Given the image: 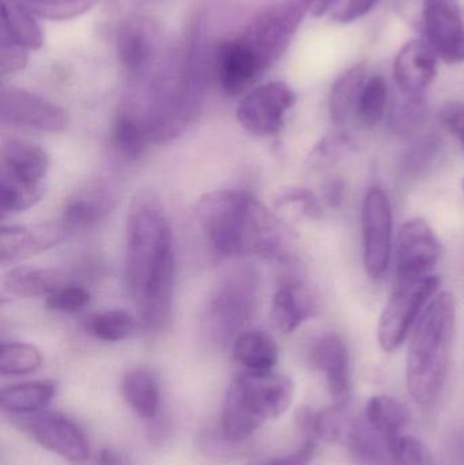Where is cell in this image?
<instances>
[{
  "label": "cell",
  "instance_id": "cell-49",
  "mask_svg": "<svg viewBox=\"0 0 464 465\" xmlns=\"http://www.w3.org/2000/svg\"><path fill=\"white\" fill-rule=\"evenodd\" d=\"M341 2H342V0H315L312 14L315 16L326 15V14L331 13L332 8Z\"/></svg>",
  "mask_w": 464,
  "mask_h": 465
},
{
  "label": "cell",
  "instance_id": "cell-9",
  "mask_svg": "<svg viewBox=\"0 0 464 465\" xmlns=\"http://www.w3.org/2000/svg\"><path fill=\"white\" fill-rule=\"evenodd\" d=\"M15 422L44 450L71 463H84L92 455L84 431L60 412L43 410L35 414L16 415Z\"/></svg>",
  "mask_w": 464,
  "mask_h": 465
},
{
  "label": "cell",
  "instance_id": "cell-48",
  "mask_svg": "<svg viewBox=\"0 0 464 465\" xmlns=\"http://www.w3.org/2000/svg\"><path fill=\"white\" fill-rule=\"evenodd\" d=\"M97 465H136L124 453L116 450H104L98 456Z\"/></svg>",
  "mask_w": 464,
  "mask_h": 465
},
{
  "label": "cell",
  "instance_id": "cell-3",
  "mask_svg": "<svg viewBox=\"0 0 464 465\" xmlns=\"http://www.w3.org/2000/svg\"><path fill=\"white\" fill-rule=\"evenodd\" d=\"M196 223L207 245L218 256H259L291 262L288 229L247 191L207 193L196 204Z\"/></svg>",
  "mask_w": 464,
  "mask_h": 465
},
{
  "label": "cell",
  "instance_id": "cell-28",
  "mask_svg": "<svg viewBox=\"0 0 464 465\" xmlns=\"http://www.w3.org/2000/svg\"><path fill=\"white\" fill-rule=\"evenodd\" d=\"M123 395L128 406L143 420H154L160 412L161 392L157 379L144 368L133 369L125 374Z\"/></svg>",
  "mask_w": 464,
  "mask_h": 465
},
{
  "label": "cell",
  "instance_id": "cell-42",
  "mask_svg": "<svg viewBox=\"0 0 464 465\" xmlns=\"http://www.w3.org/2000/svg\"><path fill=\"white\" fill-rule=\"evenodd\" d=\"M354 149L353 141L345 134H335V135L324 138L310 155L312 165L321 166L326 163H335L341 160L343 155Z\"/></svg>",
  "mask_w": 464,
  "mask_h": 465
},
{
  "label": "cell",
  "instance_id": "cell-6",
  "mask_svg": "<svg viewBox=\"0 0 464 465\" xmlns=\"http://www.w3.org/2000/svg\"><path fill=\"white\" fill-rule=\"evenodd\" d=\"M261 278L250 264L226 271L207 297L201 328L207 341L226 344L236 341L255 314Z\"/></svg>",
  "mask_w": 464,
  "mask_h": 465
},
{
  "label": "cell",
  "instance_id": "cell-25",
  "mask_svg": "<svg viewBox=\"0 0 464 465\" xmlns=\"http://www.w3.org/2000/svg\"><path fill=\"white\" fill-rule=\"evenodd\" d=\"M2 33L26 49H40L44 44L43 29L35 14L24 0H0Z\"/></svg>",
  "mask_w": 464,
  "mask_h": 465
},
{
  "label": "cell",
  "instance_id": "cell-38",
  "mask_svg": "<svg viewBox=\"0 0 464 465\" xmlns=\"http://www.w3.org/2000/svg\"><path fill=\"white\" fill-rule=\"evenodd\" d=\"M27 7L44 19L68 21L92 10L101 0H24Z\"/></svg>",
  "mask_w": 464,
  "mask_h": 465
},
{
  "label": "cell",
  "instance_id": "cell-10",
  "mask_svg": "<svg viewBox=\"0 0 464 465\" xmlns=\"http://www.w3.org/2000/svg\"><path fill=\"white\" fill-rule=\"evenodd\" d=\"M297 95L285 82H269L251 90L237 106L240 124L258 136H272L285 125L286 114L296 104Z\"/></svg>",
  "mask_w": 464,
  "mask_h": 465
},
{
  "label": "cell",
  "instance_id": "cell-45",
  "mask_svg": "<svg viewBox=\"0 0 464 465\" xmlns=\"http://www.w3.org/2000/svg\"><path fill=\"white\" fill-rule=\"evenodd\" d=\"M441 124L464 147V101H449L440 109Z\"/></svg>",
  "mask_w": 464,
  "mask_h": 465
},
{
  "label": "cell",
  "instance_id": "cell-4",
  "mask_svg": "<svg viewBox=\"0 0 464 465\" xmlns=\"http://www.w3.org/2000/svg\"><path fill=\"white\" fill-rule=\"evenodd\" d=\"M457 330V302L449 292H439L428 303L409 341L406 384L413 401L432 407L449 377Z\"/></svg>",
  "mask_w": 464,
  "mask_h": 465
},
{
  "label": "cell",
  "instance_id": "cell-16",
  "mask_svg": "<svg viewBox=\"0 0 464 465\" xmlns=\"http://www.w3.org/2000/svg\"><path fill=\"white\" fill-rule=\"evenodd\" d=\"M311 363L326 377L327 388L335 406H349L353 391L350 352L341 336L326 333L313 341Z\"/></svg>",
  "mask_w": 464,
  "mask_h": 465
},
{
  "label": "cell",
  "instance_id": "cell-50",
  "mask_svg": "<svg viewBox=\"0 0 464 465\" xmlns=\"http://www.w3.org/2000/svg\"><path fill=\"white\" fill-rule=\"evenodd\" d=\"M462 190H463V193H464V179H463V182H462Z\"/></svg>",
  "mask_w": 464,
  "mask_h": 465
},
{
  "label": "cell",
  "instance_id": "cell-20",
  "mask_svg": "<svg viewBox=\"0 0 464 465\" xmlns=\"http://www.w3.org/2000/svg\"><path fill=\"white\" fill-rule=\"evenodd\" d=\"M67 232L62 223L35 226H3L0 231V257L2 262H16L48 251L57 245Z\"/></svg>",
  "mask_w": 464,
  "mask_h": 465
},
{
  "label": "cell",
  "instance_id": "cell-31",
  "mask_svg": "<svg viewBox=\"0 0 464 465\" xmlns=\"http://www.w3.org/2000/svg\"><path fill=\"white\" fill-rule=\"evenodd\" d=\"M153 143L149 133L141 119L123 109L112 131V146L123 160L141 158L147 146Z\"/></svg>",
  "mask_w": 464,
  "mask_h": 465
},
{
  "label": "cell",
  "instance_id": "cell-32",
  "mask_svg": "<svg viewBox=\"0 0 464 465\" xmlns=\"http://www.w3.org/2000/svg\"><path fill=\"white\" fill-rule=\"evenodd\" d=\"M389 104V84L381 75H370L357 101L354 119L364 130H372L383 120Z\"/></svg>",
  "mask_w": 464,
  "mask_h": 465
},
{
  "label": "cell",
  "instance_id": "cell-46",
  "mask_svg": "<svg viewBox=\"0 0 464 465\" xmlns=\"http://www.w3.org/2000/svg\"><path fill=\"white\" fill-rule=\"evenodd\" d=\"M316 442L313 439H307V441L289 455L280 458L267 459V460L255 461L250 465H308L315 456Z\"/></svg>",
  "mask_w": 464,
  "mask_h": 465
},
{
  "label": "cell",
  "instance_id": "cell-30",
  "mask_svg": "<svg viewBox=\"0 0 464 465\" xmlns=\"http://www.w3.org/2000/svg\"><path fill=\"white\" fill-rule=\"evenodd\" d=\"M67 283L62 273L48 268L22 267L8 271L3 279V286L10 294L22 298H35L49 295Z\"/></svg>",
  "mask_w": 464,
  "mask_h": 465
},
{
  "label": "cell",
  "instance_id": "cell-7",
  "mask_svg": "<svg viewBox=\"0 0 464 465\" xmlns=\"http://www.w3.org/2000/svg\"><path fill=\"white\" fill-rule=\"evenodd\" d=\"M313 5L315 0H283L259 14L240 35L264 71L283 56Z\"/></svg>",
  "mask_w": 464,
  "mask_h": 465
},
{
  "label": "cell",
  "instance_id": "cell-18",
  "mask_svg": "<svg viewBox=\"0 0 464 465\" xmlns=\"http://www.w3.org/2000/svg\"><path fill=\"white\" fill-rule=\"evenodd\" d=\"M439 60L427 41H408L394 62V78L402 94L425 98L438 76Z\"/></svg>",
  "mask_w": 464,
  "mask_h": 465
},
{
  "label": "cell",
  "instance_id": "cell-12",
  "mask_svg": "<svg viewBox=\"0 0 464 465\" xmlns=\"http://www.w3.org/2000/svg\"><path fill=\"white\" fill-rule=\"evenodd\" d=\"M441 245L427 221L413 218L400 226L395 242L394 281H419L433 275Z\"/></svg>",
  "mask_w": 464,
  "mask_h": 465
},
{
  "label": "cell",
  "instance_id": "cell-29",
  "mask_svg": "<svg viewBox=\"0 0 464 465\" xmlns=\"http://www.w3.org/2000/svg\"><path fill=\"white\" fill-rule=\"evenodd\" d=\"M56 387L52 381H29L3 388L0 407L7 414L27 415L43 411L54 399Z\"/></svg>",
  "mask_w": 464,
  "mask_h": 465
},
{
  "label": "cell",
  "instance_id": "cell-41",
  "mask_svg": "<svg viewBox=\"0 0 464 465\" xmlns=\"http://www.w3.org/2000/svg\"><path fill=\"white\" fill-rule=\"evenodd\" d=\"M394 458L400 465H438L435 456L421 440L405 434L395 445Z\"/></svg>",
  "mask_w": 464,
  "mask_h": 465
},
{
  "label": "cell",
  "instance_id": "cell-36",
  "mask_svg": "<svg viewBox=\"0 0 464 465\" xmlns=\"http://www.w3.org/2000/svg\"><path fill=\"white\" fill-rule=\"evenodd\" d=\"M428 122V109L425 98L406 97L400 101L391 114V128L397 135L417 136L421 135Z\"/></svg>",
  "mask_w": 464,
  "mask_h": 465
},
{
  "label": "cell",
  "instance_id": "cell-27",
  "mask_svg": "<svg viewBox=\"0 0 464 465\" xmlns=\"http://www.w3.org/2000/svg\"><path fill=\"white\" fill-rule=\"evenodd\" d=\"M364 418L387 440L394 453L395 445L410 420L408 409L390 396H373L365 407Z\"/></svg>",
  "mask_w": 464,
  "mask_h": 465
},
{
  "label": "cell",
  "instance_id": "cell-43",
  "mask_svg": "<svg viewBox=\"0 0 464 465\" xmlns=\"http://www.w3.org/2000/svg\"><path fill=\"white\" fill-rule=\"evenodd\" d=\"M29 49L14 43L7 35H0V75L7 76L19 73L27 64Z\"/></svg>",
  "mask_w": 464,
  "mask_h": 465
},
{
  "label": "cell",
  "instance_id": "cell-40",
  "mask_svg": "<svg viewBox=\"0 0 464 465\" xmlns=\"http://www.w3.org/2000/svg\"><path fill=\"white\" fill-rule=\"evenodd\" d=\"M277 204L280 207H291L310 220H319L321 217V202H319L318 196L308 188H288L281 193Z\"/></svg>",
  "mask_w": 464,
  "mask_h": 465
},
{
  "label": "cell",
  "instance_id": "cell-5",
  "mask_svg": "<svg viewBox=\"0 0 464 465\" xmlns=\"http://www.w3.org/2000/svg\"><path fill=\"white\" fill-rule=\"evenodd\" d=\"M294 384L283 374H239L229 385L222 407V433L231 442L250 439L267 420L285 414L293 401Z\"/></svg>",
  "mask_w": 464,
  "mask_h": 465
},
{
  "label": "cell",
  "instance_id": "cell-37",
  "mask_svg": "<svg viewBox=\"0 0 464 465\" xmlns=\"http://www.w3.org/2000/svg\"><path fill=\"white\" fill-rule=\"evenodd\" d=\"M133 314L125 311H108L95 314L89 322L90 333L104 341H120L127 339L135 330Z\"/></svg>",
  "mask_w": 464,
  "mask_h": 465
},
{
  "label": "cell",
  "instance_id": "cell-1",
  "mask_svg": "<svg viewBox=\"0 0 464 465\" xmlns=\"http://www.w3.org/2000/svg\"><path fill=\"white\" fill-rule=\"evenodd\" d=\"M210 59L203 18L195 15L179 45L142 81L125 111L142 120L154 143L182 135L201 114L209 86Z\"/></svg>",
  "mask_w": 464,
  "mask_h": 465
},
{
  "label": "cell",
  "instance_id": "cell-22",
  "mask_svg": "<svg viewBox=\"0 0 464 465\" xmlns=\"http://www.w3.org/2000/svg\"><path fill=\"white\" fill-rule=\"evenodd\" d=\"M49 163V155L43 147L11 139L3 144L0 174L26 184H43Z\"/></svg>",
  "mask_w": 464,
  "mask_h": 465
},
{
  "label": "cell",
  "instance_id": "cell-44",
  "mask_svg": "<svg viewBox=\"0 0 464 465\" xmlns=\"http://www.w3.org/2000/svg\"><path fill=\"white\" fill-rule=\"evenodd\" d=\"M379 0H342L332 8L330 16L340 24H351L370 13Z\"/></svg>",
  "mask_w": 464,
  "mask_h": 465
},
{
  "label": "cell",
  "instance_id": "cell-23",
  "mask_svg": "<svg viewBox=\"0 0 464 465\" xmlns=\"http://www.w3.org/2000/svg\"><path fill=\"white\" fill-rule=\"evenodd\" d=\"M360 465H392L394 453L387 440L364 417H351L342 442Z\"/></svg>",
  "mask_w": 464,
  "mask_h": 465
},
{
  "label": "cell",
  "instance_id": "cell-15",
  "mask_svg": "<svg viewBox=\"0 0 464 465\" xmlns=\"http://www.w3.org/2000/svg\"><path fill=\"white\" fill-rule=\"evenodd\" d=\"M428 45L449 64L464 62V22L458 0H422Z\"/></svg>",
  "mask_w": 464,
  "mask_h": 465
},
{
  "label": "cell",
  "instance_id": "cell-19",
  "mask_svg": "<svg viewBox=\"0 0 464 465\" xmlns=\"http://www.w3.org/2000/svg\"><path fill=\"white\" fill-rule=\"evenodd\" d=\"M114 203V191L105 182L90 183L65 202L60 223L65 232L87 231L105 220Z\"/></svg>",
  "mask_w": 464,
  "mask_h": 465
},
{
  "label": "cell",
  "instance_id": "cell-35",
  "mask_svg": "<svg viewBox=\"0 0 464 465\" xmlns=\"http://www.w3.org/2000/svg\"><path fill=\"white\" fill-rule=\"evenodd\" d=\"M43 355L29 343H5L0 349V373L3 376H24L37 371Z\"/></svg>",
  "mask_w": 464,
  "mask_h": 465
},
{
  "label": "cell",
  "instance_id": "cell-17",
  "mask_svg": "<svg viewBox=\"0 0 464 465\" xmlns=\"http://www.w3.org/2000/svg\"><path fill=\"white\" fill-rule=\"evenodd\" d=\"M212 67L221 89L228 95H239L255 84L266 71L242 37L223 41L212 57Z\"/></svg>",
  "mask_w": 464,
  "mask_h": 465
},
{
  "label": "cell",
  "instance_id": "cell-13",
  "mask_svg": "<svg viewBox=\"0 0 464 465\" xmlns=\"http://www.w3.org/2000/svg\"><path fill=\"white\" fill-rule=\"evenodd\" d=\"M119 62L133 82L149 76L168 54L163 33L153 19L133 18L119 30L116 41Z\"/></svg>",
  "mask_w": 464,
  "mask_h": 465
},
{
  "label": "cell",
  "instance_id": "cell-26",
  "mask_svg": "<svg viewBox=\"0 0 464 465\" xmlns=\"http://www.w3.org/2000/svg\"><path fill=\"white\" fill-rule=\"evenodd\" d=\"M367 64L360 63L338 76L330 94V116L337 125H345L356 112L360 93L370 76Z\"/></svg>",
  "mask_w": 464,
  "mask_h": 465
},
{
  "label": "cell",
  "instance_id": "cell-34",
  "mask_svg": "<svg viewBox=\"0 0 464 465\" xmlns=\"http://www.w3.org/2000/svg\"><path fill=\"white\" fill-rule=\"evenodd\" d=\"M43 195V184H26L0 174V212L3 217L29 210L40 202Z\"/></svg>",
  "mask_w": 464,
  "mask_h": 465
},
{
  "label": "cell",
  "instance_id": "cell-2",
  "mask_svg": "<svg viewBox=\"0 0 464 465\" xmlns=\"http://www.w3.org/2000/svg\"><path fill=\"white\" fill-rule=\"evenodd\" d=\"M125 281L144 327H165L171 319L173 295V232L160 196L153 191H141L131 202Z\"/></svg>",
  "mask_w": 464,
  "mask_h": 465
},
{
  "label": "cell",
  "instance_id": "cell-8",
  "mask_svg": "<svg viewBox=\"0 0 464 465\" xmlns=\"http://www.w3.org/2000/svg\"><path fill=\"white\" fill-rule=\"evenodd\" d=\"M439 286L440 279L436 275L419 281H394L391 297L378 325V341L383 351L394 352L405 343Z\"/></svg>",
  "mask_w": 464,
  "mask_h": 465
},
{
  "label": "cell",
  "instance_id": "cell-24",
  "mask_svg": "<svg viewBox=\"0 0 464 465\" xmlns=\"http://www.w3.org/2000/svg\"><path fill=\"white\" fill-rule=\"evenodd\" d=\"M233 355L252 373H270L280 360L277 341L264 331H244L233 341Z\"/></svg>",
  "mask_w": 464,
  "mask_h": 465
},
{
  "label": "cell",
  "instance_id": "cell-33",
  "mask_svg": "<svg viewBox=\"0 0 464 465\" xmlns=\"http://www.w3.org/2000/svg\"><path fill=\"white\" fill-rule=\"evenodd\" d=\"M443 153V142L436 134H421L400 158V172L406 179H419L430 171Z\"/></svg>",
  "mask_w": 464,
  "mask_h": 465
},
{
  "label": "cell",
  "instance_id": "cell-39",
  "mask_svg": "<svg viewBox=\"0 0 464 465\" xmlns=\"http://www.w3.org/2000/svg\"><path fill=\"white\" fill-rule=\"evenodd\" d=\"M90 302L89 290L79 284L65 283L46 298V306L60 313L81 311Z\"/></svg>",
  "mask_w": 464,
  "mask_h": 465
},
{
  "label": "cell",
  "instance_id": "cell-47",
  "mask_svg": "<svg viewBox=\"0 0 464 465\" xmlns=\"http://www.w3.org/2000/svg\"><path fill=\"white\" fill-rule=\"evenodd\" d=\"M345 196V183L341 177H332L324 184L323 199L330 207L338 209Z\"/></svg>",
  "mask_w": 464,
  "mask_h": 465
},
{
  "label": "cell",
  "instance_id": "cell-11",
  "mask_svg": "<svg viewBox=\"0 0 464 465\" xmlns=\"http://www.w3.org/2000/svg\"><path fill=\"white\" fill-rule=\"evenodd\" d=\"M364 267L370 278L379 281L389 270L392 251V210L381 187L368 191L362 204Z\"/></svg>",
  "mask_w": 464,
  "mask_h": 465
},
{
  "label": "cell",
  "instance_id": "cell-14",
  "mask_svg": "<svg viewBox=\"0 0 464 465\" xmlns=\"http://www.w3.org/2000/svg\"><path fill=\"white\" fill-rule=\"evenodd\" d=\"M0 116L3 124L40 133H63L70 117L62 106L16 86L2 87Z\"/></svg>",
  "mask_w": 464,
  "mask_h": 465
},
{
  "label": "cell",
  "instance_id": "cell-21",
  "mask_svg": "<svg viewBox=\"0 0 464 465\" xmlns=\"http://www.w3.org/2000/svg\"><path fill=\"white\" fill-rule=\"evenodd\" d=\"M318 311L313 292L296 278H288L278 286L271 302V320L283 333L301 327Z\"/></svg>",
  "mask_w": 464,
  "mask_h": 465
}]
</instances>
